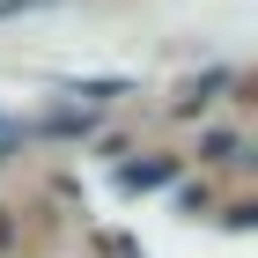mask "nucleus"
<instances>
[{
    "label": "nucleus",
    "instance_id": "1",
    "mask_svg": "<svg viewBox=\"0 0 258 258\" xmlns=\"http://www.w3.org/2000/svg\"><path fill=\"white\" fill-rule=\"evenodd\" d=\"M170 177H177V162H170V155H148V162H118V192H162Z\"/></svg>",
    "mask_w": 258,
    "mask_h": 258
},
{
    "label": "nucleus",
    "instance_id": "2",
    "mask_svg": "<svg viewBox=\"0 0 258 258\" xmlns=\"http://www.w3.org/2000/svg\"><path fill=\"white\" fill-rule=\"evenodd\" d=\"M67 96H81V103H111V96H125V81H74Z\"/></svg>",
    "mask_w": 258,
    "mask_h": 258
},
{
    "label": "nucleus",
    "instance_id": "3",
    "mask_svg": "<svg viewBox=\"0 0 258 258\" xmlns=\"http://www.w3.org/2000/svg\"><path fill=\"white\" fill-rule=\"evenodd\" d=\"M44 133H59V140L67 133H89V111H59V118H44Z\"/></svg>",
    "mask_w": 258,
    "mask_h": 258
},
{
    "label": "nucleus",
    "instance_id": "4",
    "mask_svg": "<svg viewBox=\"0 0 258 258\" xmlns=\"http://www.w3.org/2000/svg\"><path fill=\"white\" fill-rule=\"evenodd\" d=\"M207 155H214V162H236V133H207Z\"/></svg>",
    "mask_w": 258,
    "mask_h": 258
},
{
    "label": "nucleus",
    "instance_id": "5",
    "mask_svg": "<svg viewBox=\"0 0 258 258\" xmlns=\"http://www.w3.org/2000/svg\"><path fill=\"white\" fill-rule=\"evenodd\" d=\"M30 8H52V0H0V22H15V15H30Z\"/></svg>",
    "mask_w": 258,
    "mask_h": 258
}]
</instances>
